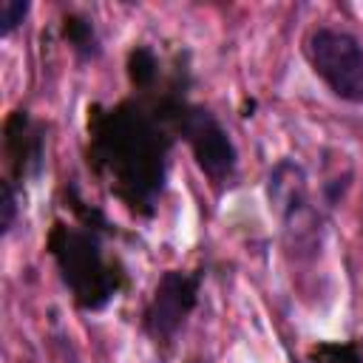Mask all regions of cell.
I'll return each mask as SVG.
<instances>
[{"instance_id":"cell-1","label":"cell","mask_w":363,"mask_h":363,"mask_svg":"<svg viewBox=\"0 0 363 363\" xmlns=\"http://www.w3.org/2000/svg\"><path fill=\"white\" fill-rule=\"evenodd\" d=\"M312 71L346 102H363V45L340 28H315L306 40Z\"/></svg>"},{"instance_id":"cell-5","label":"cell","mask_w":363,"mask_h":363,"mask_svg":"<svg viewBox=\"0 0 363 363\" xmlns=\"http://www.w3.org/2000/svg\"><path fill=\"white\" fill-rule=\"evenodd\" d=\"M0 227H3V233H9L11 230V224H14V213H17V201H14V193H11V184L6 182L3 184V199H0Z\"/></svg>"},{"instance_id":"cell-4","label":"cell","mask_w":363,"mask_h":363,"mask_svg":"<svg viewBox=\"0 0 363 363\" xmlns=\"http://www.w3.org/2000/svg\"><path fill=\"white\" fill-rule=\"evenodd\" d=\"M28 9H31V6H28L26 0H3V3H0V34L9 37V34L26 20Z\"/></svg>"},{"instance_id":"cell-3","label":"cell","mask_w":363,"mask_h":363,"mask_svg":"<svg viewBox=\"0 0 363 363\" xmlns=\"http://www.w3.org/2000/svg\"><path fill=\"white\" fill-rule=\"evenodd\" d=\"M196 301V281L182 272H164L147 306V329L156 337H170L187 318Z\"/></svg>"},{"instance_id":"cell-2","label":"cell","mask_w":363,"mask_h":363,"mask_svg":"<svg viewBox=\"0 0 363 363\" xmlns=\"http://www.w3.org/2000/svg\"><path fill=\"white\" fill-rule=\"evenodd\" d=\"M184 133L196 153L199 167L210 179L221 182L235 170V147H233L227 130L218 125V119L210 111H204V108L190 111L184 119Z\"/></svg>"}]
</instances>
